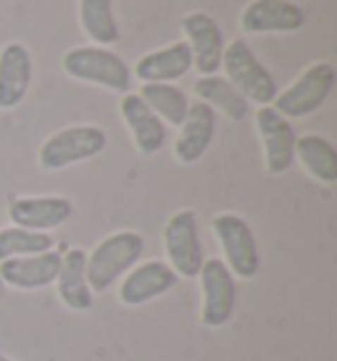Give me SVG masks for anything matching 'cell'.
Wrapping results in <instances>:
<instances>
[{"instance_id": "484cf974", "label": "cell", "mask_w": 337, "mask_h": 361, "mask_svg": "<svg viewBox=\"0 0 337 361\" xmlns=\"http://www.w3.org/2000/svg\"><path fill=\"white\" fill-rule=\"evenodd\" d=\"M0 361H13V359H8V356H0Z\"/></svg>"}, {"instance_id": "9c48e42d", "label": "cell", "mask_w": 337, "mask_h": 361, "mask_svg": "<svg viewBox=\"0 0 337 361\" xmlns=\"http://www.w3.org/2000/svg\"><path fill=\"white\" fill-rule=\"evenodd\" d=\"M182 35L188 37V48L192 53V69L200 77H211L221 69V53H224V35L216 19H211L203 11H192L179 21Z\"/></svg>"}, {"instance_id": "603a6c76", "label": "cell", "mask_w": 337, "mask_h": 361, "mask_svg": "<svg viewBox=\"0 0 337 361\" xmlns=\"http://www.w3.org/2000/svg\"><path fill=\"white\" fill-rule=\"evenodd\" d=\"M80 24L100 48H109L121 37L119 21L114 16V0H80Z\"/></svg>"}, {"instance_id": "2e32d148", "label": "cell", "mask_w": 337, "mask_h": 361, "mask_svg": "<svg viewBox=\"0 0 337 361\" xmlns=\"http://www.w3.org/2000/svg\"><path fill=\"white\" fill-rule=\"evenodd\" d=\"M32 56L27 45L8 42L0 48V111L16 109L32 85Z\"/></svg>"}, {"instance_id": "d6986e66", "label": "cell", "mask_w": 337, "mask_h": 361, "mask_svg": "<svg viewBox=\"0 0 337 361\" xmlns=\"http://www.w3.org/2000/svg\"><path fill=\"white\" fill-rule=\"evenodd\" d=\"M87 253L82 248H69V251L61 256L59 277H56V290H59L61 303L71 311H90L92 309V290L87 285Z\"/></svg>"}, {"instance_id": "cb8c5ba5", "label": "cell", "mask_w": 337, "mask_h": 361, "mask_svg": "<svg viewBox=\"0 0 337 361\" xmlns=\"http://www.w3.org/2000/svg\"><path fill=\"white\" fill-rule=\"evenodd\" d=\"M53 251V238L48 232H32L21 227L0 230V261L16 256H35V253Z\"/></svg>"}, {"instance_id": "44dd1931", "label": "cell", "mask_w": 337, "mask_h": 361, "mask_svg": "<svg viewBox=\"0 0 337 361\" xmlns=\"http://www.w3.org/2000/svg\"><path fill=\"white\" fill-rule=\"evenodd\" d=\"M195 95H198L200 103L211 106L214 111H221L227 119H232V121L248 119L250 103L245 101L224 77H216V74L200 77V80L195 82Z\"/></svg>"}, {"instance_id": "ba28073f", "label": "cell", "mask_w": 337, "mask_h": 361, "mask_svg": "<svg viewBox=\"0 0 337 361\" xmlns=\"http://www.w3.org/2000/svg\"><path fill=\"white\" fill-rule=\"evenodd\" d=\"M200 280V322L206 327H224L238 306V285L235 274L221 259H206L198 271Z\"/></svg>"}, {"instance_id": "52a82bcc", "label": "cell", "mask_w": 337, "mask_h": 361, "mask_svg": "<svg viewBox=\"0 0 337 361\" xmlns=\"http://www.w3.org/2000/svg\"><path fill=\"white\" fill-rule=\"evenodd\" d=\"M164 248H166V264L174 269L179 280L198 277L203 267V243L198 235V214L192 209H182L171 214L164 227Z\"/></svg>"}, {"instance_id": "e0dca14e", "label": "cell", "mask_w": 337, "mask_h": 361, "mask_svg": "<svg viewBox=\"0 0 337 361\" xmlns=\"http://www.w3.org/2000/svg\"><path fill=\"white\" fill-rule=\"evenodd\" d=\"M119 111L142 156H153L166 145V124L148 109V103L137 92H127L119 103Z\"/></svg>"}, {"instance_id": "4fadbf2b", "label": "cell", "mask_w": 337, "mask_h": 361, "mask_svg": "<svg viewBox=\"0 0 337 361\" xmlns=\"http://www.w3.org/2000/svg\"><path fill=\"white\" fill-rule=\"evenodd\" d=\"M179 277L166 261H145L127 271V277L119 285V301L124 306H142L156 301L164 293L177 288Z\"/></svg>"}, {"instance_id": "d4e9b609", "label": "cell", "mask_w": 337, "mask_h": 361, "mask_svg": "<svg viewBox=\"0 0 337 361\" xmlns=\"http://www.w3.org/2000/svg\"><path fill=\"white\" fill-rule=\"evenodd\" d=\"M6 295V285H3V280H0V298Z\"/></svg>"}, {"instance_id": "5bb4252c", "label": "cell", "mask_w": 337, "mask_h": 361, "mask_svg": "<svg viewBox=\"0 0 337 361\" xmlns=\"http://www.w3.org/2000/svg\"><path fill=\"white\" fill-rule=\"evenodd\" d=\"M61 267L59 251L35 253V256H16L0 261V280L6 288L16 290H40L56 282Z\"/></svg>"}, {"instance_id": "7c38bea8", "label": "cell", "mask_w": 337, "mask_h": 361, "mask_svg": "<svg viewBox=\"0 0 337 361\" xmlns=\"http://www.w3.org/2000/svg\"><path fill=\"white\" fill-rule=\"evenodd\" d=\"M74 216V203L63 195H32L8 203V219L13 227L32 232H50Z\"/></svg>"}, {"instance_id": "8fae6325", "label": "cell", "mask_w": 337, "mask_h": 361, "mask_svg": "<svg viewBox=\"0 0 337 361\" xmlns=\"http://www.w3.org/2000/svg\"><path fill=\"white\" fill-rule=\"evenodd\" d=\"M306 24V11L293 0H250L240 13L245 35H288Z\"/></svg>"}, {"instance_id": "277c9868", "label": "cell", "mask_w": 337, "mask_h": 361, "mask_svg": "<svg viewBox=\"0 0 337 361\" xmlns=\"http://www.w3.org/2000/svg\"><path fill=\"white\" fill-rule=\"evenodd\" d=\"M335 66L329 61H317L308 69L300 71V77L293 85H288L282 92H277L271 109L277 111L279 116H285V119H306V116L317 114L327 103V98L335 90Z\"/></svg>"}, {"instance_id": "ffe728a7", "label": "cell", "mask_w": 337, "mask_h": 361, "mask_svg": "<svg viewBox=\"0 0 337 361\" xmlns=\"http://www.w3.org/2000/svg\"><path fill=\"white\" fill-rule=\"evenodd\" d=\"M295 159L314 180L332 185L337 182V151L321 135H300L295 140Z\"/></svg>"}, {"instance_id": "6da1fadb", "label": "cell", "mask_w": 337, "mask_h": 361, "mask_svg": "<svg viewBox=\"0 0 337 361\" xmlns=\"http://www.w3.org/2000/svg\"><path fill=\"white\" fill-rule=\"evenodd\" d=\"M145 251L142 235L135 230L114 232L87 253V285L92 293H106L116 280H121L132 267H137Z\"/></svg>"}, {"instance_id": "30bf717a", "label": "cell", "mask_w": 337, "mask_h": 361, "mask_svg": "<svg viewBox=\"0 0 337 361\" xmlns=\"http://www.w3.org/2000/svg\"><path fill=\"white\" fill-rule=\"evenodd\" d=\"M256 130L264 145L269 174H285L295 164V127L290 119L279 116L271 106H261L256 111Z\"/></svg>"}, {"instance_id": "3957f363", "label": "cell", "mask_w": 337, "mask_h": 361, "mask_svg": "<svg viewBox=\"0 0 337 361\" xmlns=\"http://www.w3.org/2000/svg\"><path fill=\"white\" fill-rule=\"evenodd\" d=\"M221 69L227 71L224 80L235 87V90L258 106H271L277 98V82L271 77V71L256 59V53L245 40H232L224 45L221 53Z\"/></svg>"}, {"instance_id": "8992f818", "label": "cell", "mask_w": 337, "mask_h": 361, "mask_svg": "<svg viewBox=\"0 0 337 361\" xmlns=\"http://www.w3.org/2000/svg\"><path fill=\"white\" fill-rule=\"evenodd\" d=\"M211 230L224 251L221 261L229 267V271L240 280H253L261 269V253L248 221L235 211H221L211 219Z\"/></svg>"}, {"instance_id": "ac0fdd59", "label": "cell", "mask_w": 337, "mask_h": 361, "mask_svg": "<svg viewBox=\"0 0 337 361\" xmlns=\"http://www.w3.org/2000/svg\"><path fill=\"white\" fill-rule=\"evenodd\" d=\"M190 69H192V53H190L188 42L179 40L166 45V48H159V51L142 56L135 63L132 77H137L142 85L145 82H171L174 85Z\"/></svg>"}, {"instance_id": "5b68a950", "label": "cell", "mask_w": 337, "mask_h": 361, "mask_svg": "<svg viewBox=\"0 0 337 361\" xmlns=\"http://www.w3.org/2000/svg\"><path fill=\"white\" fill-rule=\"evenodd\" d=\"M106 145H109V137L100 127L77 124V127H66V130L50 135L48 140L42 142L37 161H40L42 171H61L100 156L106 151Z\"/></svg>"}, {"instance_id": "9a60e30c", "label": "cell", "mask_w": 337, "mask_h": 361, "mask_svg": "<svg viewBox=\"0 0 337 361\" xmlns=\"http://www.w3.org/2000/svg\"><path fill=\"white\" fill-rule=\"evenodd\" d=\"M216 132V111L206 103H190L188 116L179 124V135L174 142V156L179 164H195L206 156Z\"/></svg>"}, {"instance_id": "7402d4cb", "label": "cell", "mask_w": 337, "mask_h": 361, "mask_svg": "<svg viewBox=\"0 0 337 361\" xmlns=\"http://www.w3.org/2000/svg\"><path fill=\"white\" fill-rule=\"evenodd\" d=\"M142 101L148 103V109L159 116L164 124L179 127L190 109V98L171 82H145L142 90L137 92Z\"/></svg>"}, {"instance_id": "7a4b0ae2", "label": "cell", "mask_w": 337, "mask_h": 361, "mask_svg": "<svg viewBox=\"0 0 337 361\" xmlns=\"http://www.w3.org/2000/svg\"><path fill=\"white\" fill-rule=\"evenodd\" d=\"M63 71L71 80L87 82V85H98L111 92H121L127 95L132 90V69L119 53L100 48V45H80L71 48L63 56Z\"/></svg>"}]
</instances>
